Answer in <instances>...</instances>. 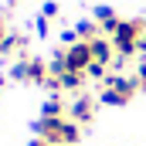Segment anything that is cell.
<instances>
[{
    "label": "cell",
    "mask_w": 146,
    "mask_h": 146,
    "mask_svg": "<svg viewBox=\"0 0 146 146\" xmlns=\"http://www.w3.org/2000/svg\"><path fill=\"white\" fill-rule=\"evenodd\" d=\"M82 129H85V126H78V122L68 119V115H61V119H48V115H41V119L34 122V136L44 139L48 146H78Z\"/></svg>",
    "instance_id": "obj_1"
},
{
    "label": "cell",
    "mask_w": 146,
    "mask_h": 146,
    "mask_svg": "<svg viewBox=\"0 0 146 146\" xmlns=\"http://www.w3.org/2000/svg\"><path fill=\"white\" fill-rule=\"evenodd\" d=\"M136 92H143L139 78L109 75V78L102 82V95H99V102H102V106H126V102H133V99H136Z\"/></svg>",
    "instance_id": "obj_2"
},
{
    "label": "cell",
    "mask_w": 146,
    "mask_h": 146,
    "mask_svg": "<svg viewBox=\"0 0 146 146\" xmlns=\"http://www.w3.org/2000/svg\"><path fill=\"white\" fill-rule=\"evenodd\" d=\"M10 78H14V82H31V85H48L51 68H48L44 61H37V58L21 54V58L14 61V68H10Z\"/></svg>",
    "instance_id": "obj_3"
},
{
    "label": "cell",
    "mask_w": 146,
    "mask_h": 146,
    "mask_svg": "<svg viewBox=\"0 0 146 146\" xmlns=\"http://www.w3.org/2000/svg\"><path fill=\"white\" fill-rule=\"evenodd\" d=\"M95 58H92V44L88 41H75L65 48V68L68 72H88V65H92Z\"/></svg>",
    "instance_id": "obj_4"
},
{
    "label": "cell",
    "mask_w": 146,
    "mask_h": 146,
    "mask_svg": "<svg viewBox=\"0 0 146 146\" xmlns=\"http://www.w3.org/2000/svg\"><path fill=\"white\" fill-rule=\"evenodd\" d=\"M95 109H99V102L92 99V95H75V102L68 106V119H75L78 126H88L92 119H95Z\"/></svg>",
    "instance_id": "obj_5"
},
{
    "label": "cell",
    "mask_w": 146,
    "mask_h": 146,
    "mask_svg": "<svg viewBox=\"0 0 146 146\" xmlns=\"http://www.w3.org/2000/svg\"><path fill=\"white\" fill-rule=\"evenodd\" d=\"M88 44H92V58H95L99 65H106V68H109L112 61H115V44H112V37L99 34L95 41H88Z\"/></svg>",
    "instance_id": "obj_6"
},
{
    "label": "cell",
    "mask_w": 146,
    "mask_h": 146,
    "mask_svg": "<svg viewBox=\"0 0 146 146\" xmlns=\"http://www.w3.org/2000/svg\"><path fill=\"white\" fill-rule=\"evenodd\" d=\"M92 21L102 27V34H106V37H112V34H115V27H119V17H115V10H112V7H106V3H102V7H95Z\"/></svg>",
    "instance_id": "obj_7"
},
{
    "label": "cell",
    "mask_w": 146,
    "mask_h": 146,
    "mask_svg": "<svg viewBox=\"0 0 146 146\" xmlns=\"http://www.w3.org/2000/svg\"><path fill=\"white\" fill-rule=\"evenodd\" d=\"M44 115H48V119H61V115H68V106H65V99H61V95H51V99H48V102H44Z\"/></svg>",
    "instance_id": "obj_8"
},
{
    "label": "cell",
    "mask_w": 146,
    "mask_h": 146,
    "mask_svg": "<svg viewBox=\"0 0 146 146\" xmlns=\"http://www.w3.org/2000/svg\"><path fill=\"white\" fill-rule=\"evenodd\" d=\"M75 34H78V41H95V37L102 34V27L95 21H78L75 24Z\"/></svg>",
    "instance_id": "obj_9"
},
{
    "label": "cell",
    "mask_w": 146,
    "mask_h": 146,
    "mask_svg": "<svg viewBox=\"0 0 146 146\" xmlns=\"http://www.w3.org/2000/svg\"><path fill=\"white\" fill-rule=\"evenodd\" d=\"M21 48H24V37L21 34H7L0 41V58H3V54H14V51H21Z\"/></svg>",
    "instance_id": "obj_10"
},
{
    "label": "cell",
    "mask_w": 146,
    "mask_h": 146,
    "mask_svg": "<svg viewBox=\"0 0 146 146\" xmlns=\"http://www.w3.org/2000/svg\"><path fill=\"white\" fill-rule=\"evenodd\" d=\"M85 75H88V78H99V82H106V78H109V75H106V65H99V61H92Z\"/></svg>",
    "instance_id": "obj_11"
},
{
    "label": "cell",
    "mask_w": 146,
    "mask_h": 146,
    "mask_svg": "<svg viewBox=\"0 0 146 146\" xmlns=\"http://www.w3.org/2000/svg\"><path fill=\"white\" fill-rule=\"evenodd\" d=\"M41 17H48V21H51V17H58V3H54V0H48V3H44V10H41Z\"/></svg>",
    "instance_id": "obj_12"
},
{
    "label": "cell",
    "mask_w": 146,
    "mask_h": 146,
    "mask_svg": "<svg viewBox=\"0 0 146 146\" xmlns=\"http://www.w3.org/2000/svg\"><path fill=\"white\" fill-rule=\"evenodd\" d=\"M34 27H37V34H41V37H48V17H37Z\"/></svg>",
    "instance_id": "obj_13"
},
{
    "label": "cell",
    "mask_w": 146,
    "mask_h": 146,
    "mask_svg": "<svg viewBox=\"0 0 146 146\" xmlns=\"http://www.w3.org/2000/svg\"><path fill=\"white\" fill-rule=\"evenodd\" d=\"M136 78H139V85L146 88V61H139V68H136Z\"/></svg>",
    "instance_id": "obj_14"
},
{
    "label": "cell",
    "mask_w": 146,
    "mask_h": 146,
    "mask_svg": "<svg viewBox=\"0 0 146 146\" xmlns=\"http://www.w3.org/2000/svg\"><path fill=\"white\" fill-rule=\"evenodd\" d=\"M3 37H7V21L0 17V41H3Z\"/></svg>",
    "instance_id": "obj_15"
},
{
    "label": "cell",
    "mask_w": 146,
    "mask_h": 146,
    "mask_svg": "<svg viewBox=\"0 0 146 146\" xmlns=\"http://www.w3.org/2000/svg\"><path fill=\"white\" fill-rule=\"evenodd\" d=\"M27 146H48V143H44V139H37V136H34V139H31Z\"/></svg>",
    "instance_id": "obj_16"
},
{
    "label": "cell",
    "mask_w": 146,
    "mask_h": 146,
    "mask_svg": "<svg viewBox=\"0 0 146 146\" xmlns=\"http://www.w3.org/2000/svg\"><path fill=\"white\" fill-rule=\"evenodd\" d=\"M7 3H10V7H14V3H21V0H7Z\"/></svg>",
    "instance_id": "obj_17"
}]
</instances>
